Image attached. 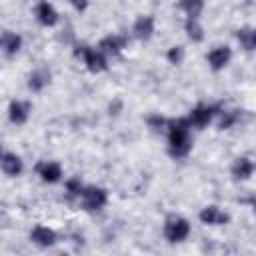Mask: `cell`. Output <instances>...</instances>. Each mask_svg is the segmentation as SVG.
I'll return each mask as SVG.
<instances>
[{
    "instance_id": "obj_9",
    "label": "cell",
    "mask_w": 256,
    "mask_h": 256,
    "mask_svg": "<svg viewBox=\"0 0 256 256\" xmlns=\"http://www.w3.org/2000/svg\"><path fill=\"white\" fill-rule=\"evenodd\" d=\"M198 220H200V224H204L208 228H222V226H228L230 224L232 216H230L228 210H224L218 204H206V206L200 208Z\"/></svg>"
},
{
    "instance_id": "obj_1",
    "label": "cell",
    "mask_w": 256,
    "mask_h": 256,
    "mask_svg": "<svg viewBox=\"0 0 256 256\" xmlns=\"http://www.w3.org/2000/svg\"><path fill=\"white\" fill-rule=\"evenodd\" d=\"M164 136H166V152L172 160L186 158L194 148V136H192V128H190L186 116L168 118Z\"/></svg>"
},
{
    "instance_id": "obj_8",
    "label": "cell",
    "mask_w": 256,
    "mask_h": 256,
    "mask_svg": "<svg viewBox=\"0 0 256 256\" xmlns=\"http://www.w3.org/2000/svg\"><path fill=\"white\" fill-rule=\"evenodd\" d=\"M206 64H208V68L212 70V72H224L228 66H230V62H232V58H234V50H232V46H228V44H216V46H212L208 52H206Z\"/></svg>"
},
{
    "instance_id": "obj_20",
    "label": "cell",
    "mask_w": 256,
    "mask_h": 256,
    "mask_svg": "<svg viewBox=\"0 0 256 256\" xmlns=\"http://www.w3.org/2000/svg\"><path fill=\"white\" fill-rule=\"evenodd\" d=\"M182 30H184L186 38H188L192 44H202V42L206 40V30H204L200 18H184Z\"/></svg>"
},
{
    "instance_id": "obj_2",
    "label": "cell",
    "mask_w": 256,
    "mask_h": 256,
    "mask_svg": "<svg viewBox=\"0 0 256 256\" xmlns=\"http://www.w3.org/2000/svg\"><path fill=\"white\" fill-rule=\"evenodd\" d=\"M110 202V192L100 184H84L80 196L76 198V206L88 214L102 212Z\"/></svg>"
},
{
    "instance_id": "obj_25",
    "label": "cell",
    "mask_w": 256,
    "mask_h": 256,
    "mask_svg": "<svg viewBox=\"0 0 256 256\" xmlns=\"http://www.w3.org/2000/svg\"><path fill=\"white\" fill-rule=\"evenodd\" d=\"M68 4H70L72 10L78 12V14H84V12L90 8V0H68Z\"/></svg>"
},
{
    "instance_id": "obj_15",
    "label": "cell",
    "mask_w": 256,
    "mask_h": 256,
    "mask_svg": "<svg viewBox=\"0 0 256 256\" xmlns=\"http://www.w3.org/2000/svg\"><path fill=\"white\" fill-rule=\"evenodd\" d=\"M254 172H256V164H254V158L248 154L236 156L230 164V176L234 182H248L252 180Z\"/></svg>"
},
{
    "instance_id": "obj_22",
    "label": "cell",
    "mask_w": 256,
    "mask_h": 256,
    "mask_svg": "<svg viewBox=\"0 0 256 256\" xmlns=\"http://www.w3.org/2000/svg\"><path fill=\"white\" fill-rule=\"evenodd\" d=\"M62 184H64V194H66V198L72 200V202H76V198L80 196V192H82V188H84V182L80 180V176H68V178L62 180Z\"/></svg>"
},
{
    "instance_id": "obj_21",
    "label": "cell",
    "mask_w": 256,
    "mask_h": 256,
    "mask_svg": "<svg viewBox=\"0 0 256 256\" xmlns=\"http://www.w3.org/2000/svg\"><path fill=\"white\" fill-rule=\"evenodd\" d=\"M180 12L186 18H200L204 8H206V0H176Z\"/></svg>"
},
{
    "instance_id": "obj_10",
    "label": "cell",
    "mask_w": 256,
    "mask_h": 256,
    "mask_svg": "<svg viewBox=\"0 0 256 256\" xmlns=\"http://www.w3.org/2000/svg\"><path fill=\"white\" fill-rule=\"evenodd\" d=\"M34 172L42 184L54 186L64 180V168L58 160H40L34 164Z\"/></svg>"
},
{
    "instance_id": "obj_13",
    "label": "cell",
    "mask_w": 256,
    "mask_h": 256,
    "mask_svg": "<svg viewBox=\"0 0 256 256\" xmlns=\"http://www.w3.org/2000/svg\"><path fill=\"white\" fill-rule=\"evenodd\" d=\"M28 240L38 248H52L58 244V232L48 224H34L28 232Z\"/></svg>"
},
{
    "instance_id": "obj_18",
    "label": "cell",
    "mask_w": 256,
    "mask_h": 256,
    "mask_svg": "<svg viewBox=\"0 0 256 256\" xmlns=\"http://www.w3.org/2000/svg\"><path fill=\"white\" fill-rule=\"evenodd\" d=\"M242 110L240 108H218L216 112V118H214V124L220 132H226V130H232L236 128L240 122H242Z\"/></svg>"
},
{
    "instance_id": "obj_14",
    "label": "cell",
    "mask_w": 256,
    "mask_h": 256,
    "mask_svg": "<svg viewBox=\"0 0 256 256\" xmlns=\"http://www.w3.org/2000/svg\"><path fill=\"white\" fill-rule=\"evenodd\" d=\"M26 166L20 154L12 150H0V172L6 178H20L24 174Z\"/></svg>"
},
{
    "instance_id": "obj_6",
    "label": "cell",
    "mask_w": 256,
    "mask_h": 256,
    "mask_svg": "<svg viewBox=\"0 0 256 256\" xmlns=\"http://www.w3.org/2000/svg\"><path fill=\"white\" fill-rule=\"evenodd\" d=\"M32 16L42 28H56L60 24V12L50 0H36L32 6Z\"/></svg>"
},
{
    "instance_id": "obj_12",
    "label": "cell",
    "mask_w": 256,
    "mask_h": 256,
    "mask_svg": "<svg viewBox=\"0 0 256 256\" xmlns=\"http://www.w3.org/2000/svg\"><path fill=\"white\" fill-rule=\"evenodd\" d=\"M32 116V102L24 98H14L8 102L6 118L12 126H24Z\"/></svg>"
},
{
    "instance_id": "obj_16",
    "label": "cell",
    "mask_w": 256,
    "mask_h": 256,
    "mask_svg": "<svg viewBox=\"0 0 256 256\" xmlns=\"http://www.w3.org/2000/svg\"><path fill=\"white\" fill-rule=\"evenodd\" d=\"M24 48V36L16 30H2L0 32V54L6 58H14Z\"/></svg>"
},
{
    "instance_id": "obj_4",
    "label": "cell",
    "mask_w": 256,
    "mask_h": 256,
    "mask_svg": "<svg viewBox=\"0 0 256 256\" xmlns=\"http://www.w3.org/2000/svg\"><path fill=\"white\" fill-rule=\"evenodd\" d=\"M192 234V224L186 216L182 214H168L162 222V238L168 242V244H182L190 238Z\"/></svg>"
},
{
    "instance_id": "obj_17",
    "label": "cell",
    "mask_w": 256,
    "mask_h": 256,
    "mask_svg": "<svg viewBox=\"0 0 256 256\" xmlns=\"http://www.w3.org/2000/svg\"><path fill=\"white\" fill-rule=\"evenodd\" d=\"M50 84H52V72L46 66H38L30 70L26 76V88L32 94H42Z\"/></svg>"
},
{
    "instance_id": "obj_7",
    "label": "cell",
    "mask_w": 256,
    "mask_h": 256,
    "mask_svg": "<svg viewBox=\"0 0 256 256\" xmlns=\"http://www.w3.org/2000/svg\"><path fill=\"white\" fill-rule=\"evenodd\" d=\"M96 48L108 58V60H114L118 56L124 54V50L128 48V36L126 34H118V32H110L106 36H102L96 44Z\"/></svg>"
},
{
    "instance_id": "obj_11",
    "label": "cell",
    "mask_w": 256,
    "mask_h": 256,
    "mask_svg": "<svg viewBox=\"0 0 256 256\" xmlns=\"http://www.w3.org/2000/svg\"><path fill=\"white\" fill-rule=\"evenodd\" d=\"M156 34V18L152 14H138L130 26V36L138 42H150Z\"/></svg>"
},
{
    "instance_id": "obj_5",
    "label": "cell",
    "mask_w": 256,
    "mask_h": 256,
    "mask_svg": "<svg viewBox=\"0 0 256 256\" xmlns=\"http://www.w3.org/2000/svg\"><path fill=\"white\" fill-rule=\"evenodd\" d=\"M216 112H218V106H216V104L198 102V104H194V106L188 110L186 120H188V124H190L192 130H204V128H208L210 124H214Z\"/></svg>"
},
{
    "instance_id": "obj_24",
    "label": "cell",
    "mask_w": 256,
    "mask_h": 256,
    "mask_svg": "<svg viewBox=\"0 0 256 256\" xmlns=\"http://www.w3.org/2000/svg\"><path fill=\"white\" fill-rule=\"evenodd\" d=\"M166 62L170 66H182V62L186 60V48L182 44H172L168 50H166Z\"/></svg>"
},
{
    "instance_id": "obj_23",
    "label": "cell",
    "mask_w": 256,
    "mask_h": 256,
    "mask_svg": "<svg viewBox=\"0 0 256 256\" xmlns=\"http://www.w3.org/2000/svg\"><path fill=\"white\" fill-rule=\"evenodd\" d=\"M144 122H146V126L150 128V132H154V134H164V130H166V126H168V118L162 116V114H158V112L148 114V116L144 118Z\"/></svg>"
},
{
    "instance_id": "obj_3",
    "label": "cell",
    "mask_w": 256,
    "mask_h": 256,
    "mask_svg": "<svg viewBox=\"0 0 256 256\" xmlns=\"http://www.w3.org/2000/svg\"><path fill=\"white\" fill-rule=\"evenodd\" d=\"M74 56L82 62V66L90 72V74H94V76H98V74H104V72H108V68H110V60L96 48V44L92 46V44H86V42H80V44H76L74 46Z\"/></svg>"
},
{
    "instance_id": "obj_26",
    "label": "cell",
    "mask_w": 256,
    "mask_h": 256,
    "mask_svg": "<svg viewBox=\"0 0 256 256\" xmlns=\"http://www.w3.org/2000/svg\"><path fill=\"white\" fill-rule=\"evenodd\" d=\"M34 2H36V0H34Z\"/></svg>"
},
{
    "instance_id": "obj_19",
    "label": "cell",
    "mask_w": 256,
    "mask_h": 256,
    "mask_svg": "<svg viewBox=\"0 0 256 256\" xmlns=\"http://www.w3.org/2000/svg\"><path fill=\"white\" fill-rule=\"evenodd\" d=\"M234 38H236V42H238V46H240L242 52L252 54L256 50V28L254 26H248L246 24V26L236 28L234 30Z\"/></svg>"
}]
</instances>
